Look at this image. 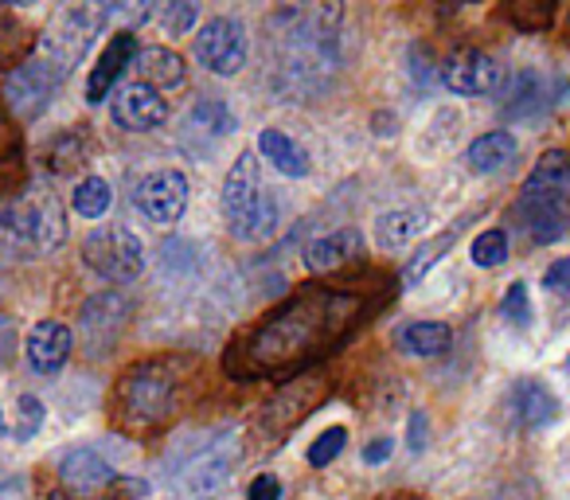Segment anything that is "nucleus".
Masks as SVG:
<instances>
[{
  "instance_id": "obj_1",
  "label": "nucleus",
  "mask_w": 570,
  "mask_h": 500,
  "mask_svg": "<svg viewBox=\"0 0 570 500\" xmlns=\"http://www.w3.org/2000/svg\"><path fill=\"white\" fill-rule=\"evenodd\" d=\"M383 282L360 286H309L277 305L266 321L230 344V380H258V375H305L321 356L344 344L383 302Z\"/></svg>"
},
{
  "instance_id": "obj_2",
  "label": "nucleus",
  "mask_w": 570,
  "mask_h": 500,
  "mask_svg": "<svg viewBox=\"0 0 570 500\" xmlns=\"http://www.w3.org/2000/svg\"><path fill=\"white\" fill-rule=\"evenodd\" d=\"M180 360H141L118 380L114 414L134 434H153L180 411Z\"/></svg>"
},
{
  "instance_id": "obj_3",
  "label": "nucleus",
  "mask_w": 570,
  "mask_h": 500,
  "mask_svg": "<svg viewBox=\"0 0 570 500\" xmlns=\"http://www.w3.org/2000/svg\"><path fill=\"white\" fill-rule=\"evenodd\" d=\"M515 215L535 243H559L570 231V153L551 149L535 160L520 188Z\"/></svg>"
},
{
  "instance_id": "obj_4",
  "label": "nucleus",
  "mask_w": 570,
  "mask_h": 500,
  "mask_svg": "<svg viewBox=\"0 0 570 500\" xmlns=\"http://www.w3.org/2000/svg\"><path fill=\"white\" fill-rule=\"evenodd\" d=\"M223 219H227L230 235L243 243H254L277 227V199L262 192L258 157L250 149L238 153L227 180H223Z\"/></svg>"
},
{
  "instance_id": "obj_5",
  "label": "nucleus",
  "mask_w": 570,
  "mask_h": 500,
  "mask_svg": "<svg viewBox=\"0 0 570 500\" xmlns=\"http://www.w3.org/2000/svg\"><path fill=\"white\" fill-rule=\"evenodd\" d=\"M0 231L24 251L51 255V251H59L67 243V215L56 196H24L20 204L4 207Z\"/></svg>"
},
{
  "instance_id": "obj_6",
  "label": "nucleus",
  "mask_w": 570,
  "mask_h": 500,
  "mask_svg": "<svg viewBox=\"0 0 570 500\" xmlns=\"http://www.w3.org/2000/svg\"><path fill=\"white\" fill-rule=\"evenodd\" d=\"M102 17H106L102 9H82V4L63 9L56 17V24L43 32L36 56H40L43 63L59 75V79H67V75L75 71V63L87 56V48H90V40H95L98 24H102Z\"/></svg>"
},
{
  "instance_id": "obj_7",
  "label": "nucleus",
  "mask_w": 570,
  "mask_h": 500,
  "mask_svg": "<svg viewBox=\"0 0 570 500\" xmlns=\"http://www.w3.org/2000/svg\"><path fill=\"white\" fill-rule=\"evenodd\" d=\"M82 263L106 282H134L145 266V246L129 227H98L82 238Z\"/></svg>"
},
{
  "instance_id": "obj_8",
  "label": "nucleus",
  "mask_w": 570,
  "mask_h": 500,
  "mask_svg": "<svg viewBox=\"0 0 570 500\" xmlns=\"http://www.w3.org/2000/svg\"><path fill=\"white\" fill-rule=\"evenodd\" d=\"M191 51H196V63L204 67V71L230 79V75H238L246 63V28L227 17L207 20V24L196 32Z\"/></svg>"
},
{
  "instance_id": "obj_9",
  "label": "nucleus",
  "mask_w": 570,
  "mask_h": 500,
  "mask_svg": "<svg viewBox=\"0 0 570 500\" xmlns=\"http://www.w3.org/2000/svg\"><path fill=\"white\" fill-rule=\"evenodd\" d=\"M328 395V383L321 380V375H297V380H289L285 383V391L282 395H274L266 406H262V419H258V427L266 430L269 438H277V434H285V430H294L297 422L305 419V414L313 411V406L321 403V399Z\"/></svg>"
},
{
  "instance_id": "obj_10",
  "label": "nucleus",
  "mask_w": 570,
  "mask_h": 500,
  "mask_svg": "<svg viewBox=\"0 0 570 500\" xmlns=\"http://www.w3.org/2000/svg\"><path fill=\"white\" fill-rule=\"evenodd\" d=\"M59 82L63 79H59L40 56H32L9 71V79H4V102H9V110L17 114V118L28 121L48 106V98L56 95Z\"/></svg>"
},
{
  "instance_id": "obj_11",
  "label": "nucleus",
  "mask_w": 570,
  "mask_h": 500,
  "mask_svg": "<svg viewBox=\"0 0 570 500\" xmlns=\"http://www.w3.org/2000/svg\"><path fill=\"white\" fill-rule=\"evenodd\" d=\"M137 207H141L145 219L160 223V227L176 223L184 215V207H188V180H184V173H176V168L149 173L137 184Z\"/></svg>"
},
{
  "instance_id": "obj_12",
  "label": "nucleus",
  "mask_w": 570,
  "mask_h": 500,
  "mask_svg": "<svg viewBox=\"0 0 570 500\" xmlns=\"http://www.w3.org/2000/svg\"><path fill=\"white\" fill-rule=\"evenodd\" d=\"M438 75H442L445 90H453V95H461V98H481L500 87V67L492 63L484 51H473V48L453 51L450 59H442Z\"/></svg>"
},
{
  "instance_id": "obj_13",
  "label": "nucleus",
  "mask_w": 570,
  "mask_h": 500,
  "mask_svg": "<svg viewBox=\"0 0 570 500\" xmlns=\"http://www.w3.org/2000/svg\"><path fill=\"white\" fill-rule=\"evenodd\" d=\"M235 465H238V442L235 438H223V442H215L212 450H204L191 461L188 473H184V489L199 500L219 497L230 484V477H235Z\"/></svg>"
},
{
  "instance_id": "obj_14",
  "label": "nucleus",
  "mask_w": 570,
  "mask_h": 500,
  "mask_svg": "<svg viewBox=\"0 0 570 500\" xmlns=\"http://www.w3.org/2000/svg\"><path fill=\"white\" fill-rule=\"evenodd\" d=\"M110 114L129 134H149V129H157L160 121L168 118V102L153 87H145V82H126V87L114 95Z\"/></svg>"
},
{
  "instance_id": "obj_15",
  "label": "nucleus",
  "mask_w": 570,
  "mask_h": 500,
  "mask_svg": "<svg viewBox=\"0 0 570 500\" xmlns=\"http://www.w3.org/2000/svg\"><path fill=\"white\" fill-rule=\"evenodd\" d=\"M126 325H129V305L121 302V297L102 294V297H95V302H87V310H82V333H87L90 356L110 352Z\"/></svg>"
},
{
  "instance_id": "obj_16",
  "label": "nucleus",
  "mask_w": 570,
  "mask_h": 500,
  "mask_svg": "<svg viewBox=\"0 0 570 500\" xmlns=\"http://www.w3.org/2000/svg\"><path fill=\"white\" fill-rule=\"evenodd\" d=\"M28 364H32V372L40 375H56L59 367L71 360V333H67V325H59V321H40V325L32 329V336H28Z\"/></svg>"
},
{
  "instance_id": "obj_17",
  "label": "nucleus",
  "mask_w": 570,
  "mask_h": 500,
  "mask_svg": "<svg viewBox=\"0 0 570 500\" xmlns=\"http://www.w3.org/2000/svg\"><path fill=\"white\" fill-rule=\"evenodd\" d=\"M360 255H364V238H360V231L341 227V231H333V235L305 246V266H309L313 274H333V271H341V266L356 263Z\"/></svg>"
},
{
  "instance_id": "obj_18",
  "label": "nucleus",
  "mask_w": 570,
  "mask_h": 500,
  "mask_svg": "<svg viewBox=\"0 0 570 500\" xmlns=\"http://www.w3.org/2000/svg\"><path fill=\"white\" fill-rule=\"evenodd\" d=\"M137 51V40L134 32H118L110 43H106V51L98 56L95 71H90V82H87V98L90 102H102L106 95L114 90V82H118V75L129 67V59H134Z\"/></svg>"
},
{
  "instance_id": "obj_19",
  "label": "nucleus",
  "mask_w": 570,
  "mask_h": 500,
  "mask_svg": "<svg viewBox=\"0 0 570 500\" xmlns=\"http://www.w3.org/2000/svg\"><path fill=\"white\" fill-rule=\"evenodd\" d=\"M59 477H63L67 489L79 492V497H95V492H102L106 484L114 481V469L106 465V458H98L95 450H71L63 458V465H59Z\"/></svg>"
},
{
  "instance_id": "obj_20",
  "label": "nucleus",
  "mask_w": 570,
  "mask_h": 500,
  "mask_svg": "<svg viewBox=\"0 0 570 500\" xmlns=\"http://www.w3.org/2000/svg\"><path fill=\"white\" fill-rule=\"evenodd\" d=\"M258 153L269 160V165L277 168V173L289 176V180H302V176H309V173H313L309 153H305L302 145L294 141V137L277 134V129H262V137H258Z\"/></svg>"
},
{
  "instance_id": "obj_21",
  "label": "nucleus",
  "mask_w": 570,
  "mask_h": 500,
  "mask_svg": "<svg viewBox=\"0 0 570 500\" xmlns=\"http://www.w3.org/2000/svg\"><path fill=\"white\" fill-rule=\"evenodd\" d=\"M453 341V329L442 321H411L395 329V344L411 356H442Z\"/></svg>"
},
{
  "instance_id": "obj_22",
  "label": "nucleus",
  "mask_w": 570,
  "mask_h": 500,
  "mask_svg": "<svg viewBox=\"0 0 570 500\" xmlns=\"http://www.w3.org/2000/svg\"><path fill=\"white\" fill-rule=\"evenodd\" d=\"M137 75H141V82L145 87H153V90H168V87H180L184 82V75H188V67H184V59L176 56V51H168V48H145V51H137Z\"/></svg>"
},
{
  "instance_id": "obj_23",
  "label": "nucleus",
  "mask_w": 570,
  "mask_h": 500,
  "mask_svg": "<svg viewBox=\"0 0 570 500\" xmlns=\"http://www.w3.org/2000/svg\"><path fill=\"white\" fill-rule=\"evenodd\" d=\"M512 157H515V137L504 134V129H492V134L476 137V141L469 145L465 165L473 168V173H497V168H504Z\"/></svg>"
},
{
  "instance_id": "obj_24",
  "label": "nucleus",
  "mask_w": 570,
  "mask_h": 500,
  "mask_svg": "<svg viewBox=\"0 0 570 500\" xmlns=\"http://www.w3.org/2000/svg\"><path fill=\"white\" fill-rule=\"evenodd\" d=\"M426 231V212H387L375 223V238L383 251H403Z\"/></svg>"
},
{
  "instance_id": "obj_25",
  "label": "nucleus",
  "mask_w": 570,
  "mask_h": 500,
  "mask_svg": "<svg viewBox=\"0 0 570 500\" xmlns=\"http://www.w3.org/2000/svg\"><path fill=\"white\" fill-rule=\"evenodd\" d=\"M512 406H515V414H520L523 427H547V422H554V414H559L554 395L535 380H523L520 388H515Z\"/></svg>"
},
{
  "instance_id": "obj_26",
  "label": "nucleus",
  "mask_w": 570,
  "mask_h": 500,
  "mask_svg": "<svg viewBox=\"0 0 570 500\" xmlns=\"http://www.w3.org/2000/svg\"><path fill=\"white\" fill-rule=\"evenodd\" d=\"M461 227H465V219H458L450 231H445V235H438L434 243H426V246H422L419 255L411 258V266H406V271H403V282H406V286H419V282H422V274H426L430 266L438 263V258H445V251H450V246L458 243Z\"/></svg>"
},
{
  "instance_id": "obj_27",
  "label": "nucleus",
  "mask_w": 570,
  "mask_h": 500,
  "mask_svg": "<svg viewBox=\"0 0 570 500\" xmlns=\"http://www.w3.org/2000/svg\"><path fill=\"white\" fill-rule=\"evenodd\" d=\"M188 134H207L212 141H219V137L235 134V118H230V110H223L219 102H199L196 110L188 114Z\"/></svg>"
},
{
  "instance_id": "obj_28",
  "label": "nucleus",
  "mask_w": 570,
  "mask_h": 500,
  "mask_svg": "<svg viewBox=\"0 0 570 500\" xmlns=\"http://www.w3.org/2000/svg\"><path fill=\"white\" fill-rule=\"evenodd\" d=\"M114 204V192L102 176H87V180L75 188V212L87 215V219H102Z\"/></svg>"
},
{
  "instance_id": "obj_29",
  "label": "nucleus",
  "mask_w": 570,
  "mask_h": 500,
  "mask_svg": "<svg viewBox=\"0 0 570 500\" xmlns=\"http://www.w3.org/2000/svg\"><path fill=\"white\" fill-rule=\"evenodd\" d=\"M153 17L160 20V28H165L168 36H191V28H196V20H199V9L191 0H168V4L153 9Z\"/></svg>"
},
{
  "instance_id": "obj_30",
  "label": "nucleus",
  "mask_w": 570,
  "mask_h": 500,
  "mask_svg": "<svg viewBox=\"0 0 570 500\" xmlns=\"http://www.w3.org/2000/svg\"><path fill=\"white\" fill-rule=\"evenodd\" d=\"M469 255H473L476 266H484V271H492V266H500L508 258V235L500 227H489L481 231V235L473 238V246H469Z\"/></svg>"
},
{
  "instance_id": "obj_31",
  "label": "nucleus",
  "mask_w": 570,
  "mask_h": 500,
  "mask_svg": "<svg viewBox=\"0 0 570 500\" xmlns=\"http://www.w3.org/2000/svg\"><path fill=\"white\" fill-rule=\"evenodd\" d=\"M28 48H32L28 28H20V24H12V20L0 17V67H12L17 59H24Z\"/></svg>"
},
{
  "instance_id": "obj_32",
  "label": "nucleus",
  "mask_w": 570,
  "mask_h": 500,
  "mask_svg": "<svg viewBox=\"0 0 570 500\" xmlns=\"http://www.w3.org/2000/svg\"><path fill=\"white\" fill-rule=\"evenodd\" d=\"M344 442H348V430H344V427H328L325 434H321L317 442L309 445V465H317V469L333 465L336 453L344 450Z\"/></svg>"
},
{
  "instance_id": "obj_33",
  "label": "nucleus",
  "mask_w": 570,
  "mask_h": 500,
  "mask_svg": "<svg viewBox=\"0 0 570 500\" xmlns=\"http://www.w3.org/2000/svg\"><path fill=\"white\" fill-rule=\"evenodd\" d=\"M554 4H512V9L504 12L508 20H512L515 28H523V32H539V28H547L554 20Z\"/></svg>"
},
{
  "instance_id": "obj_34",
  "label": "nucleus",
  "mask_w": 570,
  "mask_h": 500,
  "mask_svg": "<svg viewBox=\"0 0 570 500\" xmlns=\"http://www.w3.org/2000/svg\"><path fill=\"white\" fill-rule=\"evenodd\" d=\"M500 310H504V321H508L512 329H528V325H531L528 286H523V282H515V286L504 294V305H500Z\"/></svg>"
},
{
  "instance_id": "obj_35",
  "label": "nucleus",
  "mask_w": 570,
  "mask_h": 500,
  "mask_svg": "<svg viewBox=\"0 0 570 500\" xmlns=\"http://www.w3.org/2000/svg\"><path fill=\"white\" fill-rule=\"evenodd\" d=\"M40 427H43V403L36 395H20V419H17V427H12V434L24 442V438H32Z\"/></svg>"
},
{
  "instance_id": "obj_36",
  "label": "nucleus",
  "mask_w": 570,
  "mask_h": 500,
  "mask_svg": "<svg viewBox=\"0 0 570 500\" xmlns=\"http://www.w3.org/2000/svg\"><path fill=\"white\" fill-rule=\"evenodd\" d=\"M543 286L551 290V294H570V255H567V258H559V263L547 266Z\"/></svg>"
},
{
  "instance_id": "obj_37",
  "label": "nucleus",
  "mask_w": 570,
  "mask_h": 500,
  "mask_svg": "<svg viewBox=\"0 0 570 500\" xmlns=\"http://www.w3.org/2000/svg\"><path fill=\"white\" fill-rule=\"evenodd\" d=\"M17 349H20L17 321H12V317H4V313H0V364H9V360L17 356Z\"/></svg>"
},
{
  "instance_id": "obj_38",
  "label": "nucleus",
  "mask_w": 570,
  "mask_h": 500,
  "mask_svg": "<svg viewBox=\"0 0 570 500\" xmlns=\"http://www.w3.org/2000/svg\"><path fill=\"white\" fill-rule=\"evenodd\" d=\"M391 450H395V442H391V438H372V442L364 445V461H367V465H380V461L391 458Z\"/></svg>"
},
{
  "instance_id": "obj_39",
  "label": "nucleus",
  "mask_w": 570,
  "mask_h": 500,
  "mask_svg": "<svg viewBox=\"0 0 570 500\" xmlns=\"http://www.w3.org/2000/svg\"><path fill=\"white\" fill-rule=\"evenodd\" d=\"M277 497H282L277 477H258V481L250 484V500H277Z\"/></svg>"
},
{
  "instance_id": "obj_40",
  "label": "nucleus",
  "mask_w": 570,
  "mask_h": 500,
  "mask_svg": "<svg viewBox=\"0 0 570 500\" xmlns=\"http://www.w3.org/2000/svg\"><path fill=\"white\" fill-rule=\"evenodd\" d=\"M426 445V414L414 411L411 414V450H422Z\"/></svg>"
},
{
  "instance_id": "obj_41",
  "label": "nucleus",
  "mask_w": 570,
  "mask_h": 500,
  "mask_svg": "<svg viewBox=\"0 0 570 500\" xmlns=\"http://www.w3.org/2000/svg\"><path fill=\"white\" fill-rule=\"evenodd\" d=\"M380 500H422V497H411V492H391V497H380Z\"/></svg>"
},
{
  "instance_id": "obj_42",
  "label": "nucleus",
  "mask_w": 570,
  "mask_h": 500,
  "mask_svg": "<svg viewBox=\"0 0 570 500\" xmlns=\"http://www.w3.org/2000/svg\"><path fill=\"white\" fill-rule=\"evenodd\" d=\"M48 500H71V497H67V492H51Z\"/></svg>"
},
{
  "instance_id": "obj_43",
  "label": "nucleus",
  "mask_w": 570,
  "mask_h": 500,
  "mask_svg": "<svg viewBox=\"0 0 570 500\" xmlns=\"http://www.w3.org/2000/svg\"><path fill=\"white\" fill-rule=\"evenodd\" d=\"M567 40H570V9H567Z\"/></svg>"
},
{
  "instance_id": "obj_44",
  "label": "nucleus",
  "mask_w": 570,
  "mask_h": 500,
  "mask_svg": "<svg viewBox=\"0 0 570 500\" xmlns=\"http://www.w3.org/2000/svg\"><path fill=\"white\" fill-rule=\"evenodd\" d=\"M0 434H4V419H0Z\"/></svg>"
}]
</instances>
